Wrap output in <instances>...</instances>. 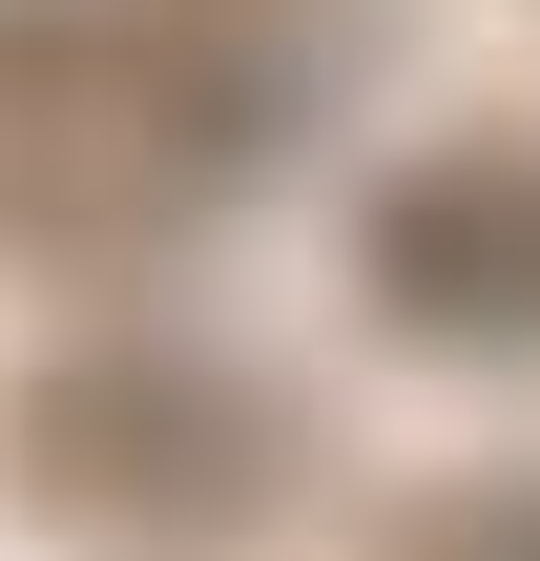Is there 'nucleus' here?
I'll return each instance as SVG.
<instances>
[{
    "mask_svg": "<svg viewBox=\"0 0 540 561\" xmlns=\"http://www.w3.org/2000/svg\"><path fill=\"white\" fill-rule=\"evenodd\" d=\"M416 561H540V500H437Z\"/></svg>",
    "mask_w": 540,
    "mask_h": 561,
    "instance_id": "4",
    "label": "nucleus"
},
{
    "mask_svg": "<svg viewBox=\"0 0 540 561\" xmlns=\"http://www.w3.org/2000/svg\"><path fill=\"white\" fill-rule=\"evenodd\" d=\"M271 167V62L166 0H0V250H166Z\"/></svg>",
    "mask_w": 540,
    "mask_h": 561,
    "instance_id": "1",
    "label": "nucleus"
},
{
    "mask_svg": "<svg viewBox=\"0 0 540 561\" xmlns=\"http://www.w3.org/2000/svg\"><path fill=\"white\" fill-rule=\"evenodd\" d=\"M42 520L83 541H229L271 500V396L208 375V354H104V375H42V416L0 437Z\"/></svg>",
    "mask_w": 540,
    "mask_h": 561,
    "instance_id": "2",
    "label": "nucleus"
},
{
    "mask_svg": "<svg viewBox=\"0 0 540 561\" xmlns=\"http://www.w3.org/2000/svg\"><path fill=\"white\" fill-rule=\"evenodd\" d=\"M375 291H395L416 333H458V354H520L540 333V167L520 146L416 167V187L375 208Z\"/></svg>",
    "mask_w": 540,
    "mask_h": 561,
    "instance_id": "3",
    "label": "nucleus"
}]
</instances>
